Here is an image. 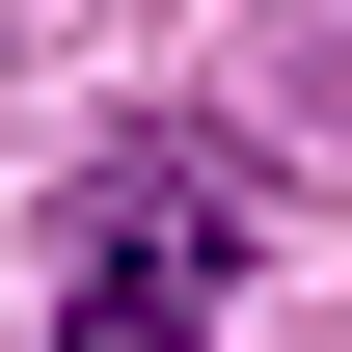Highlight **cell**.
Returning a JSON list of instances; mask_svg holds the SVG:
<instances>
[{"mask_svg": "<svg viewBox=\"0 0 352 352\" xmlns=\"http://www.w3.org/2000/svg\"><path fill=\"white\" fill-rule=\"evenodd\" d=\"M217 298H244V163L135 135L82 190V244H54V352H217Z\"/></svg>", "mask_w": 352, "mask_h": 352, "instance_id": "obj_1", "label": "cell"}]
</instances>
